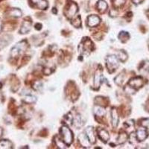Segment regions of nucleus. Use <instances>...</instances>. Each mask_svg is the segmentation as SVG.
Instances as JSON below:
<instances>
[{
	"label": "nucleus",
	"mask_w": 149,
	"mask_h": 149,
	"mask_svg": "<svg viewBox=\"0 0 149 149\" xmlns=\"http://www.w3.org/2000/svg\"><path fill=\"white\" fill-rule=\"evenodd\" d=\"M60 134H61L62 140L65 144L66 146H70L73 141V134L72 130L67 126H62L60 130Z\"/></svg>",
	"instance_id": "f257e3e1"
},
{
	"label": "nucleus",
	"mask_w": 149,
	"mask_h": 149,
	"mask_svg": "<svg viewBox=\"0 0 149 149\" xmlns=\"http://www.w3.org/2000/svg\"><path fill=\"white\" fill-rule=\"evenodd\" d=\"M94 49L93 43L89 38H84L78 46V52L81 54H89Z\"/></svg>",
	"instance_id": "f03ea898"
},
{
	"label": "nucleus",
	"mask_w": 149,
	"mask_h": 149,
	"mask_svg": "<svg viewBox=\"0 0 149 149\" xmlns=\"http://www.w3.org/2000/svg\"><path fill=\"white\" fill-rule=\"evenodd\" d=\"M106 65H107L109 72L113 73L116 70L117 68L119 67V58L114 54L109 55L107 58V61H106Z\"/></svg>",
	"instance_id": "7ed1b4c3"
},
{
	"label": "nucleus",
	"mask_w": 149,
	"mask_h": 149,
	"mask_svg": "<svg viewBox=\"0 0 149 149\" xmlns=\"http://www.w3.org/2000/svg\"><path fill=\"white\" fill-rule=\"evenodd\" d=\"M27 42L26 40H22L18 42L16 46L12 48L10 50V57L11 58H16L18 55L22 54L27 49Z\"/></svg>",
	"instance_id": "20e7f679"
},
{
	"label": "nucleus",
	"mask_w": 149,
	"mask_h": 149,
	"mask_svg": "<svg viewBox=\"0 0 149 149\" xmlns=\"http://www.w3.org/2000/svg\"><path fill=\"white\" fill-rule=\"evenodd\" d=\"M144 84V80L142 77H134V78H131L127 83V85L130 86L131 88L134 90H137L139 88H141Z\"/></svg>",
	"instance_id": "39448f33"
},
{
	"label": "nucleus",
	"mask_w": 149,
	"mask_h": 149,
	"mask_svg": "<svg viewBox=\"0 0 149 149\" xmlns=\"http://www.w3.org/2000/svg\"><path fill=\"white\" fill-rule=\"evenodd\" d=\"M78 10V5L74 2H71L67 5L66 10H65V14L68 19H72V17H74Z\"/></svg>",
	"instance_id": "423d86ee"
},
{
	"label": "nucleus",
	"mask_w": 149,
	"mask_h": 149,
	"mask_svg": "<svg viewBox=\"0 0 149 149\" xmlns=\"http://www.w3.org/2000/svg\"><path fill=\"white\" fill-rule=\"evenodd\" d=\"M101 22V19L96 15H90L87 18V26L89 27H95Z\"/></svg>",
	"instance_id": "0eeeda50"
},
{
	"label": "nucleus",
	"mask_w": 149,
	"mask_h": 149,
	"mask_svg": "<svg viewBox=\"0 0 149 149\" xmlns=\"http://www.w3.org/2000/svg\"><path fill=\"white\" fill-rule=\"evenodd\" d=\"M148 134L147 130H146V127H143L142 128L138 129L136 133V139H137L138 142L144 141L148 137Z\"/></svg>",
	"instance_id": "6e6552de"
},
{
	"label": "nucleus",
	"mask_w": 149,
	"mask_h": 149,
	"mask_svg": "<svg viewBox=\"0 0 149 149\" xmlns=\"http://www.w3.org/2000/svg\"><path fill=\"white\" fill-rule=\"evenodd\" d=\"M85 134L88 137L89 140L90 141L92 144L95 143L96 142V136H95L94 129L93 127H87L85 129Z\"/></svg>",
	"instance_id": "1a4fd4ad"
},
{
	"label": "nucleus",
	"mask_w": 149,
	"mask_h": 149,
	"mask_svg": "<svg viewBox=\"0 0 149 149\" xmlns=\"http://www.w3.org/2000/svg\"><path fill=\"white\" fill-rule=\"evenodd\" d=\"M78 141H79L80 144L84 148H90L91 146V142L89 140L88 137L86 136L85 134H81L78 136Z\"/></svg>",
	"instance_id": "9d476101"
},
{
	"label": "nucleus",
	"mask_w": 149,
	"mask_h": 149,
	"mask_svg": "<svg viewBox=\"0 0 149 149\" xmlns=\"http://www.w3.org/2000/svg\"><path fill=\"white\" fill-rule=\"evenodd\" d=\"M33 5L41 10H46L49 6L47 0H31Z\"/></svg>",
	"instance_id": "9b49d317"
},
{
	"label": "nucleus",
	"mask_w": 149,
	"mask_h": 149,
	"mask_svg": "<svg viewBox=\"0 0 149 149\" xmlns=\"http://www.w3.org/2000/svg\"><path fill=\"white\" fill-rule=\"evenodd\" d=\"M31 21H28L25 20L23 22H22V25L20 28V30H19V32L22 34H27L30 31L31 28Z\"/></svg>",
	"instance_id": "f8f14e48"
},
{
	"label": "nucleus",
	"mask_w": 149,
	"mask_h": 149,
	"mask_svg": "<svg viewBox=\"0 0 149 149\" xmlns=\"http://www.w3.org/2000/svg\"><path fill=\"white\" fill-rule=\"evenodd\" d=\"M97 132H98V136H99V138L102 141H104V142H107L109 140L110 135H109V133L107 130L103 128H98Z\"/></svg>",
	"instance_id": "ddd939ff"
},
{
	"label": "nucleus",
	"mask_w": 149,
	"mask_h": 149,
	"mask_svg": "<svg viewBox=\"0 0 149 149\" xmlns=\"http://www.w3.org/2000/svg\"><path fill=\"white\" fill-rule=\"evenodd\" d=\"M111 119H112V125L113 127H116L119 123V116L116 108H113L111 110Z\"/></svg>",
	"instance_id": "4468645a"
},
{
	"label": "nucleus",
	"mask_w": 149,
	"mask_h": 149,
	"mask_svg": "<svg viewBox=\"0 0 149 149\" xmlns=\"http://www.w3.org/2000/svg\"><path fill=\"white\" fill-rule=\"evenodd\" d=\"M103 78L104 77L102 75L101 71H98L95 73V79H94V86H95V88H98L99 87L100 84L102 83Z\"/></svg>",
	"instance_id": "2eb2a0df"
},
{
	"label": "nucleus",
	"mask_w": 149,
	"mask_h": 149,
	"mask_svg": "<svg viewBox=\"0 0 149 149\" xmlns=\"http://www.w3.org/2000/svg\"><path fill=\"white\" fill-rule=\"evenodd\" d=\"M93 110H94L95 115L98 117H103L106 114V110H105V109L103 107H102V106H100V105L97 104L96 106H95Z\"/></svg>",
	"instance_id": "dca6fc26"
},
{
	"label": "nucleus",
	"mask_w": 149,
	"mask_h": 149,
	"mask_svg": "<svg viewBox=\"0 0 149 149\" xmlns=\"http://www.w3.org/2000/svg\"><path fill=\"white\" fill-rule=\"evenodd\" d=\"M139 70L142 74H148L149 73V61H145L141 63Z\"/></svg>",
	"instance_id": "f3484780"
},
{
	"label": "nucleus",
	"mask_w": 149,
	"mask_h": 149,
	"mask_svg": "<svg viewBox=\"0 0 149 149\" xmlns=\"http://www.w3.org/2000/svg\"><path fill=\"white\" fill-rule=\"evenodd\" d=\"M72 125L77 128L82 127L84 125L83 120H82L81 117L80 115H77L72 119Z\"/></svg>",
	"instance_id": "a211bd4d"
},
{
	"label": "nucleus",
	"mask_w": 149,
	"mask_h": 149,
	"mask_svg": "<svg viewBox=\"0 0 149 149\" xmlns=\"http://www.w3.org/2000/svg\"><path fill=\"white\" fill-rule=\"evenodd\" d=\"M97 9L100 13H104L107 9V4L104 0H99L97 2Z\"/></svg>",
	"instance_id": "6ab92c4d"
},
{
	"label": "nucleus",
	"mask_w": 149,
	"mask_h": 149,
	"mask_svg": "<svg viewBox=\"0 0 149 149\" xmlns=\"http://www.w3.org/2000/svg\"><path fill=\"white\" fill-rule=\"evenodd\" d=\"M13 148V144L8 139L0 140V149H11Z\"/></svg>",
	"instance_id": "aec40b11"
},
{
	"label": "nucleus",
	"mask_w": 149,
	"mask_h": 149,
	"mask_svg": "<svg viewBox=\"0 0 149 149\" xmlns=\"http://www.w3.org/2000/svg\"><path fill=\"white\" fill-rule=\"evenodd\" d=\"M127 139H128V136H127V134H126L125 132H122L119 135V137L117 139V142H118V144L119 145L124 144V143L127 140Z\"/></svg>",
	"instance_id": "412c9836"
},
{
	"label": "nucleus",
	"mask_w": 149,
	"mask_h": 149,
	"mask_svg": "<svg viewBox=\"0 0 149 149\" xmlns=\"http://www.w3.org/2000/svg\"><path fill=\"white\" fill-rule=\"evenodd\" d=\"M8 14L14 17H20L22 16V11L18 8H11L8 11Z\"/></svg>",
	"instance_id": "4be33fe9"
},
{
	"label": "nucleus",
	"mask_w": 149,
	"mask_h": 149,
	"mask_svg": "<svg viewBox=\"0 0 149 149\" xmlns=\"http://www.w3.org/2000/svg\"><path fill=\"white\" fill-rule=\"evenodd\" d=\"M22 101L26 104H33L34 103V102H36V101H37V98H36L34 95H27L24 97Z\"/></svg>",
	"instance_id": "5701e85b"
},
{
	"label": "nucleus",
	"mask_w": 149,
	"mask_h": 149,
	"mask_svg": "<svg viewBox=\"0 0 149 149\" xmlns=\"http://www.w3.org/2000/svg\"><path fill=\"white\" fill-rule=\"evenodd\" d=\"M119 38L121 40V42H125L128 40V39L130 38V35L126 31H121L119 34Z\"/></svg>",
	"instance_id": "b1692460"
},
{
	"label": "nucleus",
	"mask_w": 149,
	"mask_h": 149,
	"mask_svg": "<svg viewBox=\"0 0 149 149\" xmlns=\"http://www.w3.org/2000/svg\"><path fill=\"white\" fill-rule=\"evenodd\" d=\"M117 57H118L119 60H120V61H122V62H125V61L127 59V53L124 51V50H121V51H119V53H118V56H117Z\"/></svg>",
	"instance_id": "393cba45"
},
{
	"label": "nucleus",
	"mask_w": 149,
	"mask_h": 149,
	"mask_svg": "<svg viewBox=\"0 0 149 149\" xmlns=\"http://www.w3.org/2000/svg\"><path fill=\"white\" fill-rule=\"evenodd\" d=\"M72 24L73 25V26L75 28H80L81 26V17L78 16L76 18L73 19L72 21Z\"/></svg>",
	"instance_id": "a878e982"
},
{
	"label": "nucleus",
	"mask_w": 149,
	"mask_h": 149,
	"mask_svg": "<svg viewBox=\"0 0 149 149\" xmlns=\"http://www.w3.org/2000/svg\"><path fill=\"white\" fill-rule=\"evenodd\" d=\"M126 0H113V5L116 8H119L125 4Z\"/></svg>",
	"instance_id": "bb28decb"
},
{
	"label": "nucleus",
	"mask_w": 149,
	"mask_h": 149,
	"mask_svg": "<svg viewBox=\"0 0 149 149\" xmlns=\"http://www.w3.org/2000/svg\"><path fill=\"white\" fill-rule=\"evenodd\" d=\"M114 80H115V82L117 85H119V86L122 85V83H123V81H124L123 74H122V73H121V74H118V75L116 77L115 79Z\"/></svg>",
	"instance_id": "cd10ccee"
},
{
	"label": "nucleus",
	"mask_w": 149,
	"mask_h": 149,
	"mask_svg": "<svg viewBox=\"0 0 149 149\" xmlns=\"http://www.w3.org/2000/svg\"><path fill=\"white\" fill-rule=\"evenodd\" d=\"M33 88H34L35 90H37V91H40L42 88V83L40 81L34 82V84H33Z\"/></svg>",
	"instance_id": "c85d7f7f"
},
{
	"label": "nucleus",
	"mask_w": 149,
	"mask_h": 149,
	"mask_svg": "<svg viewBox=\"0 0 149 149\" xmlns=\"http://www.w3.org/2000/svg\"><path fill=\"white\" fill-rule=\"evenodd\" d=\"M62 140V139H61ZM61 139H58V138L56 137L55 138V141H56V145H57V146H58V148H65V146H66V144H65L64 142H63V141H62L61 142Z\"/></svg>",
	"instance_id": "c756f323"
},
{
	"label": "nucleus",
	"mask_w": 149,
	"mask_h": 149,
	"mask_svg": "<svg viewBox=\"0 0 149 149\" xmlns=\"http://www.w3.org/2000/svg\"><path fill=\"white\" fill-rule=\"evenodd\" d=\"M140 125L142 127H147L149 126V119H142L141 120Z\"/></svg>",
	"instance_id": "7c9ffc66"
},
{
	"label": "nucleus",
	"mask_w": 149,
	"mask_h": 149,
	"mask_svg": "<svg viewBox=\"0 0 149 149\" xmlns=\"http://www.w3.org/2000/svg\"><path fill=\"white\" fill-rule=\"evenodd\" d=\"M53 72V70H52L50 68H45L44 70H43V73H44L45 74H46V75H48V74H50L52 72Z\"/></svg>",
	"instance_id": "2f4dec72"
},
{
	"label": "nucleus",
	"mask_w": 149,
	"mask_h": 149,
	"mask_svg": "<svg viewBox=\"0 0 149 149\" xmlns=\"http://www.w3.org/2000/svg\"><path fill=\"white\" fill-rule=\"evenodd\" d=\"M35 29H37V30H40V29H42V25H41L40 23H37V24H36Z\"/></svg>",
	"instance_id": "473e14b6"
},
{
	"label": "nucleus",
	"mask_w": 149,
	"mask_h": 149,
	"mask_svg": "<svg viewBox=\"0 0 149 149\" xmlns=\"http://www.w3.org/2000/svg\"><path fill=\"white\" fill-rule=\"evenodd\" d=\"M134 4H140L143 0H132Z\"/></svg>",
	"instance_id": "72a5a7b5"
},
{
	"label": "nucleus",
	"mask_w": 149,
	"mask_h": 149,
	"mask_svg": "<svg viewBox=\"0 0 149 149\" xmlns=\"http://www.w3.org/2000/svg\"><path fill=\"white\" fill-rule=\"evenodd\" d=\"M2 29H3V25H2V19H0V33L2 31Z\"/></svg>",
	"instance_id": "f704fd0d"
},
{
	"label": "nucleus",
	"mask_w": 149,
	"mask_h": 149,
	"mask_svg": "<svg viewBox=\"0 0 149 149\" xmlns=\"http://www.w3.org/2000/svg\"><path fill=\"white\" fill-rule=\"evenodd\" d=\"M2 134H3V129L2 127H0V138L2 136Z\"/></svg>",
	"instance_id": "c9c22d12"
}]
</instances>
